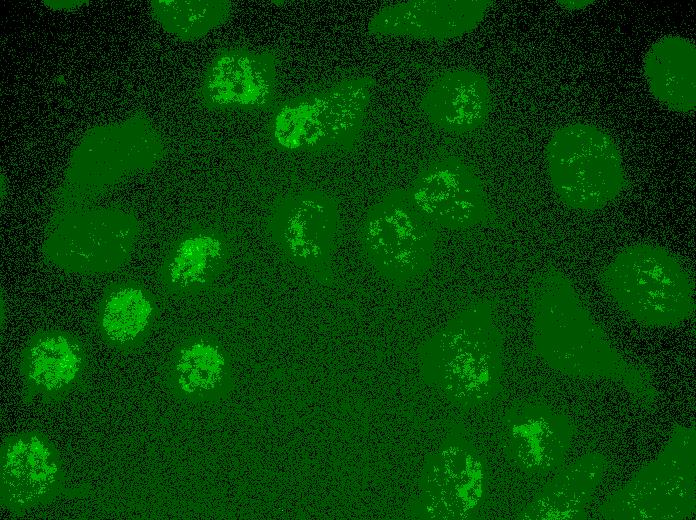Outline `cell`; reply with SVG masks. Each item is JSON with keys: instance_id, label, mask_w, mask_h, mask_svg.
<instances>
[{"instance_id": "ffe728a7", "label": "cell", "mask_w": 696, "mask_h": 520, "mask_svg": "<svg viewBox=\"0 0 696 520\" xmlns=\"http://www.w3.org/2000/svg\"><path fill=\"white\" fill-rule=\"evenodd\" d=\"M232 11L226 0H161L152 13L165 31L182 41H193L228 21Z\"/></svg>"}, {"instance_id": "9a60e30c", "label": "cell", "mask_w": 696, "mask_h": 520, "mask_svg": "<svg viewBox=\"0 0 696 520\" xmlns=\"http://www.w3.org/2000/svg\"><path fill=\"white\" fill-rule=\"evenodd\" d=\"M492 96L485 76L473 69L453 68L436 75L422 96L426 119L446 132L478 130L491 111Z\"/></svg>"}, {"instance_id": "7a4b0ae2", "label": "cell", "mask_w": 696, "mask_h": 520, "mask_svg": "<svg viewBox=\"0 0 696 520\" xmlns=\"http://www.w3.org/2000/svg\"><path fill=\"white\" fill-rule=\"evenodd\" d=\"M534 286L536 344L543 358L576 375H606L616 370L617 354L564 275L547 269Z\"/></svg>"}, {"instance_id": "4fadbf2b", "label": "cell", "mask_w": 696, "mask_h": 520, "mask_svg": "<svg viewBox=\"0 0 696 520\" xmlns=\"http://www.w3.org/2000/svg\"><path fill=\"white\" fill-rule=\"evenodd\" d=\"M489 0H412L389 5L370 20L377 36L447 41L476 29L486 16Z\"/></svg>"}, {"instance_id": "30bf717a", "label": "cell", "mask_w": 696, "mask_h": 520, "mask_svg": "<svg viewBox=\"0 0 696 520\" xmlns=\"http://www.w3.org/2000/svg\"><path fill=\"white\" fill-rule=\"evenodd\" d=\"M278 57L270 49L237 45L222 50L207 69L202 95L211 105L234 111H255L273 101Z\"/></svg>"}, {"instance_id": "ba28073f", "label": "cell", "mask_w": 696, "mask_h": 520, "mask_svg": "<svg viewBox=\"0 0 696 520\" xmlns=\"http://www.w3.org/2000/svg\"><path fill=\"white\" fill-rule=\"evenodd\" d=\"M67 481L54 443L37 430L6 436L0 447V504L22 513L58 498Z\"/></svg>"}, {"instance_id": "44dd1931", "label": "cell", "mask_w": 696, "mask_h": 520, "mask_svg": "<svg viewBox=\"0 0 696 520\" xmlns=\"http://www.w3.org/2000/svg\"><path fill=\"white\" fill-rule=\"evenodd\" d=\"M602 460L586 456L557 478L545 491L538 508L542 518L568 519L578 515L596 486Z\"/></svg>"}, {"instance_id": "52a82bcc", "label": "cell", "mask_w": 696, "mask_h": 520, "mask_svg": "<svg viewBox=\"0 0 696 520\" xmlns=\"http://www.w3.org/2000/svg\"><path fill=\"white\" fill-rule=\"evenodd\" d=\"M338 226L336 202L320 191L305 190L279 200L266 227L286 260L326 284Z\"/></svg>"}, {"instance_id": "e0dca14e", "label": "cell", "mask_w": 696, "mask_h": 520, "mask_svg": "<svg viewBox=\"0 0 696 520\" xmlns=\"http://www.w3.org/2000/svg\"><path fill=\"white\" fill-rule=\"evenodd\" d=\"M650 94L666 109L690 114L696 106V48L679 35L656 40L643 60Z\"/></svg>"}, {"instance_id": "9c48e42d", "label": "cell", "mask_w": 696, "mask_h": 520, "mask_svg": "<svg viewBox=\"0 0 696 520\" xmlns=\"http://www.w3.org/2000/svg\"><path fill=\"white\" fill-rule=\"evenodd\" d=\"M407 192L415 206L436 228H470L489 216L480 179L458 159H442L429 164Z\"/></svg>"}, {"instance_id": "6da1fadb", "label": "cell", "mask_w": 696, "mask_h": 520, "mask_svg": "<svg viewBox=\"0 0 696 520\" xmlns=\"http://www.w3.org/2000/svg\"><path fill=\"white\" fill-rule=\"evenodd\" d=\"M600 282L623 311L645 325H677L694 308L690 273L676 255L655 244L623 248L604 268Z\"/></svg>"}, {"instance_id": "ac0fdd59", "label": "cell", "mask_w": 696, "mask_h": 520, "mask_svg": "<svg viewBox=\"0 0 696 520\" xmlns=\"http://www.w3.org/2000/svg\"><path fill=\"white\" fill-rule=\"evenodd\" d=\"M159 310L154 296L134 282L111 286L99 300L95 327L102 340L111 347L131 350L151 333Z\"/></svg>"}, {"instance_id": "8992f818", "label": "cell", "mask_w": 696, "mask_h": 520, "mask_svg": "<svg viewBox=\"0 0 696 520\" xmlns=\"http://www.w3.org/2000/svg\"><path fill=\"white\" fill-rule=\"evenodd\" d=\"M135 218L106 210L67 216L45 240L46 262L79 275L112 272L130 257L137 239Z\"/></svg>"}, {"instance_id": "5b68a950", "label": "cell", "mask_w": 696, "mask_h": 520, "mask_svg": "<svg viewBox=\"0 0 696 520\" xmlns=\"http://www.w3.org/2000/svg\"><path fill=\"white\" fill-rule=\"evenodd\" d=\"M437 228L407 191H396L367 213L361 226L363 250L376 270L394 282L410 281L429 267Z\"/></svg>"}, {"instance_id": "5bb4252c", "label": "cell", "mask_w": 696, "mask_h": 520, "mask_svg": "<svg viewBox=\"0 0 696 520\" xmlns=\"http://www.w3.org/2000/svg\"><path fill=\"white\" fill-rule=\"evenodd\" d=\"M167 389L177 399L192 404H214L227 398L234 387L231 356L210 334H194L172 352L165 370Z\"/></svg>"}, {"instance_id": "d6986e66", "label": "cell", "mask_w": 696, "mask_h": 520, "mask_svg": "<svg viewBox=\"0 0 696 520\" xmlns=\"http://www.w3.org/2000/svg\"><path fill=\"white\" fill-rule=\"evenodd\" d=\"M161 153L159 143L113 150L88 147L75 156L72 178L83 184H107L126 172L149 168L159 160Z\"/></svg>"}, {"instance_id": "277c9868", "label": "cell", "mask_w": 696, "mask_h": 520, "mask_svg": "<svg viewBox=\"0 0 696 520\" xmlns=\"http://www.w3.org/2000/svg\"><path fill=\"white\" fill-rule=\"evenodd\" d=\"M373 85L369 77H349L293 97L274 115L272 145L292 153L345 146L364 119Z\"/></svg>"}, {"instance_id": "3957f363", "label": "cell", "mask_w": 696, "mask_h": 520, "mask_svg": "<svg viewBox=\"0 0 696 520\" xmlns=\"http://www.w3.org/2000/svg\"><path fill=\"white\" fill-rule=\"evenodd\" d=\"M545 155L553 191L570 209L600 210L625 188L620 151L610 134L595 125L574 123L557 129Z\"/></svg>"}, {"instance_id": "2e32d148", "label": "cell", "mask_w": 696, "mask_h": 520, "mask_svg": "<svg viewBox=\"0 0 696 520\" xmlns=\"http://www.w3.org/2000/svg\"><path fill=\"white\" fill-rule=\"evenodd\" d=\"M232 242L221 231L195 228L169 247L160 268L161 282L174 297H186L211 287L225 270Z\"/></svg>"}, {"instance_id": "7402d4cb", "label": "cell", "mask_w": 696, "mask_h": 520, "mask_svg": "<svg viewBox=\"0 0 696 520\" xmlns=\"http://www.w3.org/2000/svg\"><path fill=\"white\" fill-rule=\"evenodd\" d=\"M529 428L517 432L522 436L521 453L530 467L554 469L562 461L569 443L570 429L564 416L549 410H538L529 420Z\"/></svg>"}, {"instance_id": "8fae6325", "label": "cell", "mask_w": 696, "mask_h": 520, "mask_svg": "<svg viewBox=\"0 0 696 520\" xmlns=\"http://www.w3.org/2000/svg\"><path fill=\"white\" fill-rule=\"evenodd\" d=\"M87 365L86 347L74 334L55 328L35 332L21 352L24 401H63L80 386Z\"/></svg>"}, {"instance_id": "7c38bea8", "label": "cell", "mask_w": 696, "mask_h": 520, "mask_svg": "<svg viewBox=\"0 0 696 520\" xmlns=\"http://www.w3.org/2000/svg\"><path fill=\"white\" fill-rule=\"evenodd\" d=\"M618 517L637 519H675L685 516L694 504L692 454L674 445L658 461L638 474L612 500Z\"/></svg>"}]
</instances>
